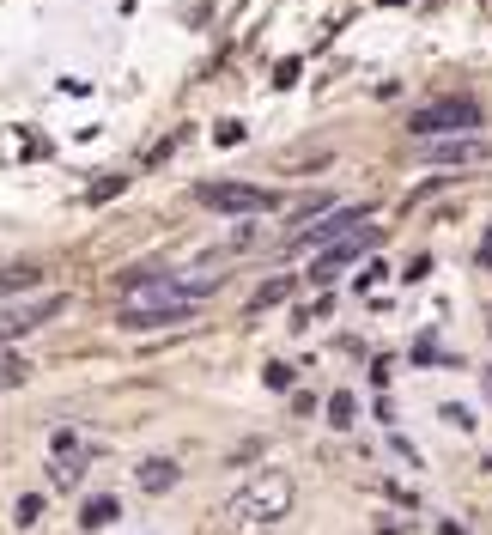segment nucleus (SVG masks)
I'll list each match as a JSON object with an SVG mask.
<instances>
[{
    "mask_svg": "<svg viewBox=\"0 0 492 535\" xmlns=\"http://www.w3.org/2000/svg\"><path fill=\"white\" fill-rule=\"evenodd\" d=\"M201 201L219 207V213H274V207H280L274 189H243V183H207Z\"/></svg>",
    "mask_w": 492,
    "mask_h": 535,
    "instance_id": "20e7f679",
    "label": "nucleus"
},
{
    "mask_svg": "<svg viewBox=\"0 0 492 535\" xmlns=\"http://www.w3.org/2000/svg\"><path fill=\"white\" fill-rule=\"evenodd\" d=\"M426 159H432V165H480V159H492V140H468V134H456V140H432Z\"/></svg>",
    "mask_w": 492,
    "mask_h": 535,
    "instance_id": "423d86ee",
    "label": "nucleus"
},
{
    "mask_svg": "<svg viewBox=\"0 0 492 535\" xmlns=\"http://www.w3.org/2000/svg\"><path fill=\"white\" fill-rule=\"evenodd\" d=\"M328 408H335V426H353V396H335Z\"/></svg>",
    "mask_w": 492,
    "mask_h": 535,
    "instance_id": "9b49d317",
    "label": "nucleus"
},
{
    "mask_svg": "<svg viewBox=\"0 0 492 535\" xmlns=\"http://www.w3.org/2000/svg\"><path fill=\"white\" fill-rule=\"evenodd\" d=\"M207 292L195 274H134L122 286V323L128 329H158V323H189Z\"/></svg>",
    "mask_w": 492,
    "mask_h": 535,
    "instance_id": "f257e3e1",
    "label": "nucleus"
},
{
    "mask_svg": "<svg viewBox=\"0 0 492 535\" xmlns=\"http://www.w3.org/2000/svg\"><path fill=\"white\" fill-rule=\"evenodd\" d=\"M486 384H492V377H486Z\"/></svg>",
    "mask_w": 492,
    "mask_h": 535,
    "instance_id": "4468645a",
    "label": "nucleus"
},
{
    "mask_svg": "<svg viewBox=\"0 0 492 535\" xmlns=\"http://www.w3.org/2000/svg\"><path fill=\"white\" fill-rule=\"evenodd\" d=\"M353 225H359V207H341L335 219H322V225H310V232H304V244H328V238H341V232H353Z\"/></svg>",
    "mask_w": 492,
    "mask_h": 535,
    "instance_id": "0eeeda50",
    "label": "nucleus"
},
{
    "mask_svg": "<svg viewBox=\"0 0 492 535\" xmlns=\"http://www.w3.org/2000/svg\"><path fill=\"white\" fill-rule=\"evenodd\" d=\"M286 511H292V475L268 469V475H256L250 487H243V493L225 505V535H250V529H268V523H280Z\"/></svg>",
    "mask_w": 492,
    "mask_h": 535,
    "instance_id": "f03ea898",
    "label": "nucleus"
},
{
    "mask_svg": "<svg viewBox=\"0 0 492 535\" xmlns=\"http://www.w3.org/2000/svg\"><path fill=\"white\" fill-rule=\"evenodd\" d=\"M37 280V268H13V274H0V286H31Z\"/></svg>",
    "mask_w": 492,
    "mask_h": 535,
    "instance_id": "ddd939ff",
    "label": "nucleus"
},
{
    "mask_svg": "<svg viewBox=\"0 0 492 535\" xmlns=\"http://www.w3.org/2000/svg\"><path fill=\"white\" fill-rule=\"evenodd\" d=\"M171 481H177V463H146V469H140V487H146V493L171 487Z\"/></svg>",
    "mask_w": 492,
    "mask_h": 535,
    "instance_id": "6e6552de",
    "label": "nucleus"
},
{
    "mask_svg": "<svg viewBox=\"0 0 492 535\" xmlns=\"http://www.w3.org/2000/svg\"><path fill=\"white\" fill-rule=\"evenodd\" d=\"M37 511H43V499L31 493V499H19V511H13V517H19V523H37Z\"/></svg>",
    "mask_w": 492,
    "mask_h": 535,
    "instance_id": "f8f14e48",
    "label": "nucleus"
},
{
    "mask_svg": "<svg viewBox=\"0 0 492 535\" xmlns=\"http://www.w3.org/2000/svg\"><path fill=\"white\" fill-rule=\"evenodd\" d=\"M407 128L426 134V140H432V134H450V140H456V134H474V128H480V104H474V98H444V104H426Z\"/></svg>",
    "mask_w": 492,
    "mask_h": 535,
    "instance_id": "7ed1b4c3",
    "label": "nucleus"
},
{
    "mask_svg": "<svg viewBox=\"0 0 492 535\" xmlns=\"http://www.w3.org/2000/svg\"><path fill=\"white\" fill-rule=\"evenodd\" d=\"M280 298H286V280H274V286H262V292H256V311H262V304H280Z\"/></svg>",
    "mask_w": 492,
    "mask_h": 535,
    "instance_id": "9d476101",
    "label": "nucleus"
},
{
    "mask_svg": "<svg viewBox=\"0 0 492 535\" xmlns=\"http://www.w3.org/2000/svg\"><path fill=\"white\" fill-rule=\"evenodd\" d=\"M67 304V292H43L37 304H19V311H7L0 317V341H13V335H25V329H37V323H49L55 311Z\"/></svg>",
    "mask_w": 492,
    "mask_h": 535,
    "instance_id": "39448f33",
    "label": "nucleus"
},
{
    "mask_svg": "<svg viewBox=\"0 0 492 535\" xmlns=\"http://www.w3.org/2000/svg\"><path fill=\"white\" fill-rule=\"evenodd\" d=\"M116 511H122V505H116V499H92V505H86V523H92V529H98V523H110V517H116Z\"/></svg>",
    "mask_w": 492,
    "mask_h": 535,
    "instance_id": "1a4fd4ad",
    "label": "nucleus"
}]
</instances>
